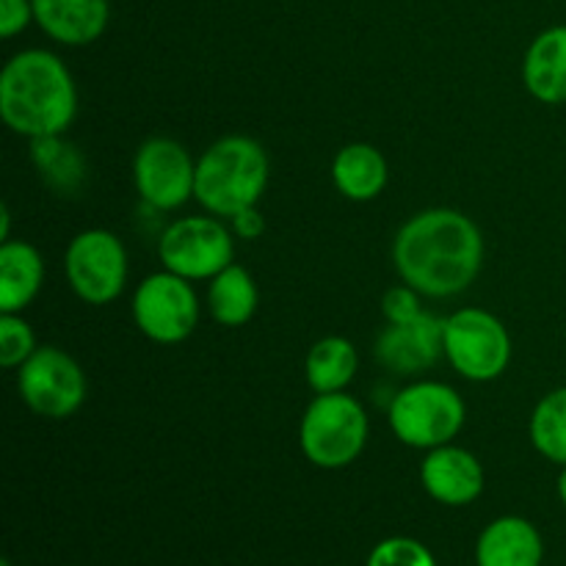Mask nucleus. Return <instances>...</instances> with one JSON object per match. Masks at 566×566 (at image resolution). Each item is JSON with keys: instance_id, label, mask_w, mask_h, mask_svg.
I'll use <instances>...</instances> for the list:
<instances>
[{"instance_id": "obj_1", "label": "nucleus", "mask_w": 566, "mask_h": 566, "mask_svg": "<svg viewBox=\"0 0 566 566\" xmlns=\"http://www.w3.org/2000/svg\"><path fill=\"white\" fill-rule=\"evenodd\" d=\"M392 263L420 296L448 298L468 291L484 263V235L470 216L451 208L415 213L392 241Z\"/></svg>"}, {"instance_id": "obj_2", "label": "nucleus", "mask_w": 566, "mask_h": 566, "mask_svg": "<svg viewBox=\"0 0 566 566\" xmlns=\"http://www.w3.org/2000/svg\"><path fill=\"white\" fill-rule=\"evenodd\" d=\"M77 114V88L50 50H22L0 72V116L17 136H61Z\"/></svg>"}, {"instance_id": "obj_3", "label": "nucleus", "mask_w": 566, "mask_h": 566, "mask_svg": "<svg viewBox=\"0 0 566 566\" xmlns=\"http://www.w3.org/2000/svg\"><path fill=\"white\" fill-rule=\"evenodd\" d=\"M269 186V155L249 136H224L197 160L193 199L219 219L254 208Z\"/></svg>"}, {"instance_id": "obj_4", "label": "nucleus", "mask_w": 566, "mask_h": 566, "mask_svg": "<svg viewBox=\"0 0 566 566\" xmlns=\"http://www.w3.org/2000/svg\"><path fill=\"white\" fill-rule=\"evenodd\" d=\"M368 412L348 392H321L304 409L298 446L321 470H343L359 459L368 442Z\"/></svg>"}, {"instance_id": "obj_5", "label": "nucleus", "mask_w": 566, "mask_h": 566, "mask_svg": "<svg viewBox=\"0 0 566 566\" xmlns=\"http://www.w3.org/2000/svg\"><path fill=\"white\" fill-rule=\"evenodd\" d=\"M468 418L462 396L442 381H415L392 396L387 420L403 446L431 448L448 446L459 437Z\"/></svg>"}, {"instance_id": "obj_6", "label": "nucleus", "mask_w": 566, "mask_h": 566, "mask_svg": "<svg viewBox=\"0 0 566 566\" xmlns=\"http://www.w3.org/2000/svg\"><path fill=\"white\" fill-rule=\"evenodd\" d=\"M442 348L462 379L495 381L512 363V337L497 315L481 307L457 310L446 318Z\"/></svg>"}, {"instance_id": "obj_7", "label": "nucleus", "mask_w": 566, "mask_h": 566, "mask_svg": "<svg viewBox=\"0 0 566 566\" xmlns=\"http://www.w3.org/2000/svg\"><path fill=\"white\" fill-rule=\"evenodd\" d=\"M17 390L33 415L66 420L86 401V374L59 346H39L17 370Z\"/></svg>"}, {"instance_id": "obj_8", "label": "nucleus", "mask_w": 566, "mask_h": 566, "mask_svg": "<svg viewBox=\"0 0 566 566\" xmlns=\"http://www.w3.org/2000/svg\"><path fill=\"white\" fill-rule=\"evenodd\" d=\"M158 258L171 274L191 282L213 280L227 265H232L235 243L219 216H186L164 230Z\"/></svg>"}, {"instance_id": "obj_9", "label": "nucleus", "mask_w": 566, "mask_h": 566, "mask_svg": "<svg viewBox=\"0 0 566 566\" xmlns=\"http://www.w3.org/2000/svg\"><path fill=\"white\" fill-rule=\"evenodd\" d=\"M133 321L142 335L160 346L188 340L199 326V298L191 280L166 269L149 274L133 293Z\"/></svg>"}, {"instance_id": "obj_10", "label": "nucleus", "mask_w": 566, "mask_h": 566, "mask_svg": "<svg viewBox=\"0 0 566 566\" xmlns=\"http://www.w3.org/2000/svg\"><path fill=\"white\" fill-rule=\"evenodd\" d=\"M66 282L81 302L103 307L122 296L127 285L125 243L111 230H83L64 254Z\"/></svg>"}, {"instance_id": "obj_11", "label": "nucleus", "mask_w": 566, "mask_h": 566, "mask_svg": "<svg viewBox=\"0 0 566 566\" xmlns=\"http://www.w3.org/2000/svg\"><path fill=\"white\" fill-rule=\"evenodd\" d=\"M133 182L144 205L153 210L182 208L193 197L197 164L180 142L153 136L136 149L133 158Z\"/></svg>"}, {"instance_id": "obj_12", "label": "nucleus", "mask_w": 566, "mask_h": 566, "mask_svg": "<svg viewBox=\"0 0 566 566\" xmlns=\"http://www.w3.org/2000/svg\"><path fill=\"white\" fill-rule=\"evenodd\" d=\"M420 481H423L429 497L453 509L475 503L486 486V475L479 459L453 442L431 448L426 453L423 464H420Z\"/></svg>"}, {"instance_id": "obj_13", "label": "nucleus", "mask_w": 566, "mask_h": 566, "mask_svg": "<svg viewBox=\"0 0 566 566\" xmlns=\"http://www.w3.org/2000/svg\"><path fill=\"white\" fill-rule=\"evenodd\" d=\"M446 321L431 313H420L409 324H390L376 340V357L392 374H418L431 368L446 354L442 348Z\"/></svg>"}, {"instance_id": "obj_14", "label": "nucleus", "mask_w": 566, "mask_h": 566, "mask_svg": "<svg viewBox=\"0 0 566 566\" xmlns=\"http://www.w3.org/2000/svg\"><path fill=\"white\" fill-rule=\"evenodd\" d=\"M108 20L111 0H33V22L66 48L97 42Z\"/></svg>"}, {"instance_id": "obj_15", "label": "nucleus", "mask_w": 566, "mask_h": 566, "mask_svg": "<svg viewBox=\"0 0 566 566\" xmlns=\"http://www.w3.org/2000/svg\"><path fill=\"white\" fill-rule=\"evenodd\" d=\"M545 542L525 517H497L475 542V566H542Z\"/></svg>"}, {"instance_id": "obj_16", "label": "nucleus", "mask_w": 566, "mask_h": 566, "mask_svg": "<svg viewBox=\"0 0 566 566\" xmlns=\"http://www.w3.org/2000/svg\"><path fill=\"white\" fill-rule=\"evenodd\" d=\"M523 83L539 103H566V25L547 28L531 42L523 59Z\"/></svg>"}, {"instance_id": "obj_17", "label": "nucleus", "mask_w": 566, "mask_h": 566, "mask_svg": "<svg viewBox=\"0 0 566 566\" xmlns=\"http://www.w3.org/2000/svg\"><path fill=\"white\" fill-rule=\"evenodd\" d=\"M44 260L28 241L0 243V313H22L39 296Z\"/></svg>"}, {"instance_id": "obj_18", "label": "nucleus", "mask_w": 566, "mask_h": 566, "mask_svg": "<svg viewBox=\"0 0 566 566\" xmlns=\"http://www.w3.org/2000/svg\"><path fill=\"white\" fill-rule=\"evenodd\" d=\"M332 182L352 202H370L387 186V160L374 144H346L332 160Z\"/></svg>"}, {"instance_id": "obj_19", "label": "nucleus", "mask_w": 566, "mask_h": 566, "mask_svg": "<svg viewBox=\"0 0 566 566\" xmlns=\"http://www.w3.org/2000/svg\"><path fill=\"white\" fill-rule=\"evenodd\" d=\"M31 160L44 186L59 197H75L88 177L86 155L61 136L31 138Z\"/></svg>"}, {"instance_id": "obj_20", "label": "nucleus", "mask_w": 566, "mask_h": 566, "mask_svg": "<svg viewBox=\"0 0 566 566\" xmlns=\"http://www.w3.org/2000/svg\"><path fill=\"white\" fill-rule=\"evenodd\" d=\"M258 285H254L252 274L247 269H241V265H227L221 274H216L210 280L208 307L216 324L230 326V329L249 324L254 310H258Z\"/></svg>"}, {"instance_id": "obj_21", "label": "nucleus", "mask_w": 566, "mask_h": 566, "mask_svg": "<svg viewBox=\"0 0 566 566\" xmlns=\"http://www.w3.org/2000/svg\"><path fill=\"white\" fill-rule=\"evenodd\" d=\"M359 368L357 348L346 337H324L315 343L304 363V376L315 392H343L354 381Z\"/></svg>"}, {"instance_id": "obj_22", "label": "nucleus", "mask_w": 566, "mask_h": 566, "mask_svg": "<svg viewBox=\"0 0 566 566\" xmlns=\"http://www.w3.org/2000/svg\"><path fill=\"white\" fill-rule=\"evenodd\" d=\"M528 434L539 457L566 468V387L551 390L536 403Z\"/></svg>"}, {"instance_id": "obj_23", "label": "nucleus", "mask_w": 566, "mask_h": 566, "mask_svg": "<svg viewBox=\"0 0 566 566\" xmlns=\"http://www.w3.org/2000/svg\"><path fill=\"white\" fill-rule=\"evenodd\" d=\"M36 348V335L20 313H0V365L6 370L20 368Z\"/></svg>"}, {"instance_id": "obj_24", "label": "nucleus", "mask_w": 566, "mask_h": 566, "mask_svg": "<svg viewBox=\"0 0 566 566\" xmlns=\"http://www.w3.org/2000/svg\"><path fill=\"white\" fill-rule=\"evenodd\" d=\"M365 566H437L434 553L412 536H390L370 551Z\"/></svg>"}, {"instance_id": "obj_25", "label": "nucleus", "mask_w": 566, "mask_h": 566, "mask_svg": "<svg viewBox=\"0 0 566 566\" xmlns=\"http://www.w3.org/2000/svg\"><path fill=\"white\" fill-rule=\"evenodd\" d=\"M381 313H385L387 324H409L423 313L420 307V293L412 285H396L385 293L381 298Z\"/></svg>"}, {"instance_id": "obj_26", "label": "nucleus", "mask_w": 566, "mask_h": 566, "mask_svg": "<svg viewBox=\"0 0 566 566\" xmlns=\"http://www.w3.org/2000/svg\"><path fill=\"white\" fill-rule=\"evenodd\" d=\"M33 22V0H0V36L14 39Z\"/></svg>"}, {"instance_id": "obj_27", "label": "nucleus", "mask_w": 566, "mask_h": 566, "mask_svg": "<svg viewBox=\"0 0 566 566\" xmlns=\"http://www.w3.org/2000/svg\"><path fill=\"white\" fill-rule=\"evenodd\" d=\"M232 230H235V235L243 238V241H254V238L263 235L265 219L260 216L258 205H254V208L241 210L238 216H232Z\"/></svg>"}, {"instance_id": "obj_28", "label": "nucleus", "mask_w": 566, "mask_h": 566, "mask_svg": "<svg viewBox=\"0 0 566 566\" xmlns=\"http://www.w3.org/2000/svg\"><path fill=\"white\" fill-rule=\"evenodd\" d=\"M9 227H11V213L9 208H0V241H11L9 238Z\"/></svg>"}, {"instance_id": "obj_29", "label": "nucleus", "mask_w": 566, "mask_h": 566, "mask_svg": "<svg viewBox=\"0 0 566 566\" xmlns=\"http://www.w3.org/2000/svg\"><path fill=\"white\" fill-rule=\"evenodd\" d=\"M558 497H562V503L566 509V468L562 470V475H558Z\"/></svg>"}, {"instance_id": "obj_30", "label": "nucleus", "mask_w": 566, "mask_h": 566, "mask_svg": "<svg viewBox=\"0 0 566 566\" xmlns=\"http://www.w3.org/2000/svg\"><path fill=\"white\" fill-rule=\"evenodd\" d=\"M0 566H11V562H0Z\"/></svg>"}]
</instances>
